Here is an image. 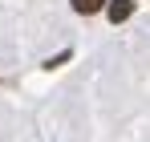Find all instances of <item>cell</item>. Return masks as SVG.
Segmentation results:
<instances>
[{"label": "cell", "instance_id": "obj_1", "mask_svg": "<svg viewBox=\"0 0 150 142\" xmlns=\"http://www.w3.org/2000/svg\"><path fill=\"white\" fill-rule=\"evenodd\" d=\"M105 16H110L114 24L130 21V16H134V0H105Z\"/></svg>", "mask_w": 150, "mask_h": 142}, {"label": "cell", "instance_id": "obj_2", "mask_svg": "<svg viewBox=\"0 0 150 142\" xmlns=\"http://www.w3.org/2000/svg\"><path fill=\"white\" fill-rule=\"evenodd\" d=\"M69 4H73V12H81V16H93V12L105 8V0H69Z\"/></svg>", "mask_w": 150, "mask_h": 142}]
</instances>
